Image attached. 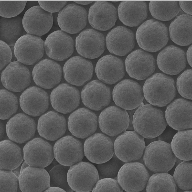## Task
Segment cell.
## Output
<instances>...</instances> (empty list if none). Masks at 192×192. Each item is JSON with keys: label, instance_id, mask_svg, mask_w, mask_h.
Instances as JSON below:
<instances>
[{"label": "cell", "instance_id": "1", "mask_svg": "<svg viewBox=\"0 0 192 192\" xmlns=\"http://www.w3.org/2000/svg\"><path fill=\"white\" fill-rule=\"evenodd\" d=\"M165 112L150 104L142 103L134 114L133 125L134 131L144 138L158 136L167 125Z\"/></svg>", "mask_w": 192, "mask_h": 192}, {"label": "cell", "instance_id": "2", "mask_svg": "<svg viewBox=\"0 0 192 192\" xmlns=\"http://www.w3.org/2000/svg\"><path fill=\"white\" fill-rule=\"evenodd\" d=\"M143 90L147 101L158 107L167 105L173 100L176 94L173 79L159 73L154 74L146 80Z\"/></svg>", "mask_w": 192, "mask_h": 192}, {"label": "cell", "instance_id": "3", "mask_svg": "<svg viewBox=\"0 0 192 192\" xmlns=\"http://www.w3.org/2000/svg\"><path fill=\"white\" fill-rule=\"evenodd\" d=\"M143 155L146 167L154 173L167 172L173 167L177 157L171 145L157 140L146 146Z\"/></svg>", "mask_w": 192, "mask_h": 192}, {"label": "cell", "instance_id": "4", "mask_svg": "<svg viewBox=\"0 0 192 192\" xmlns=\"http://www.w3.org/2000/svg\"><path fill=\"white\" fill-rule=\"evenodd\" d=\"M136 38L141 48L149 52H156L167 43L169 39L168 29L163 23L154 19H149L138 27Z\"/></svg>", "mask_w": 192, "mask_h": 192}, {"label": "cell", "instance_id": "5", "mask_svg": "<svg viewBox=\"0 0 192 192\" xmlns=\"http://www.w3.org/2000/svg\"><path fill=\"white\" fill-rule=\"evenodd\" d=\"M114 154L125 163L134 162L142 157L146 145L144 138L135 131H125L114 143Z\"/></svg>", "mask_w": 192, "mask_h": 192}, {"label": "cell", "instance_id": "6", "mask_svg": "<svg viewBox=\"0 0 192 192\" xmlns=\"http://www.w3.org/2000/svg\"><path fill=\"white\" fill-rule=\"evenodd\" d=\"M99 179L96 167L86 162L81 161L70 166L67 174L69 185L77 192L92 191Z\"/></svg>", "mask_w": 192, "mask_h": 192}, {"label": "cell", "instance_id": "7", "mask_svg": "<svg viewBox=\"0 0 192 192\" xmlns=\"http://www.w3.org/2000/svg\"><path fill=\"white\" fill-rule=\"evenodd\" d=\"M149 174L143 164L135 161L125 163L121 168L117 180L123 190L127 192H138L146 187Z\"/></svg>", "mask_w": 192, "mask_h": 192}, {"label": "cell", "instance_id": "8", "mask_svg": "<svg viewBox=\"0 0 192 192\" xmlns=\"http://www.w3.org/2000/svg\"><path fill=\"white\" fill-rule=\"evenodd\" d=\"M112 95L116 105L126 110L138 107L143 103L144 98L140 85L130 79L123 80L116 85Z\"/></svg>", "mask_w": 192, "mask_h": 192}, {"label": "cell", "instance_id": "9", "mask_svg": "<svg viewBox=\"0 0 192 192\" xmlns=\"http://www.w3.org/2000/svg\"><path fill=\"white\" fill-rule=\"evenodd\" d=\"M44 51V41L40 37L28 34L20 38L14 47L18 60L27 65H33L39 61Z\"/></svg>", "mask_w": 192, "mask_h": 192}, {"label": "cell", "instance_id": "10", "mask_svg": "<svg viewBox=\"0 0 192 192\" xmlns=\"http://www.w3.org/2000/svg\"><path fill=\"white\" fill-rule=\"evenodd\" d=\"M84 155L91 162L96 164L105 163L114 154V143L107 136L101 133L94 134L85 140Z\"/></svg>", "mask_w": 192, "mask_h": 192}, {"label": "cell", "instance_id": "11", "mask_svg": "<svg viewBox=\"0 0 192 192\" xmlns=\"http://www.w3.org/2000/svg\"><path fill=\"white\" fill-rule=\"evenodd\" d=\"M23 152L25 161L32 167L44 168L55 158L53 147L48 142L40 137L28 142L24 147Z\"/></svg>", "mask_w": 192, "mask_h": 192}, {"label": "cell", "instance_id": "12", "mask_svg": "<svg viewBox=\"0 0 192 192\" xmlns=\"http://www.w3.org/2000/svg\"><path fill=\"white\" fill-rule=\"evenodd\" d=\"M53 151L54 157L58 162L70 167L82 161L84 155L82 143L70 135L58 140L54 145Z\"/></svg>", "mask_w": 192, "mask_h": 192}, {"label": "cell", "instance_id": "13", "mask_svg": "<svg viewBox=\"0 0 192 192\" xmlns=\"http://www.w3.org/2000/svg\"><path fill=\"white\" fill-rule=\"evenodd\" d=\"M99 123L103 132L108 136H115L127 129L129 116L126 110L116 106H110L101 112Z\"/></svg>", "mask_w": 192, "mask_h": 192}, {"label": "cell", "instance_id": "14", "mask_svg": "<svg viewBox=\"0 0 192 192\" xmlns=\"http://www.w3.org/2000/svg\"><path fill=\"white\" fill-rule=\"evenodd\" d=\"M192 103L179 98L171 102L167 107L165 114L167 124L177 131L191 129Z\"/></svg>", "mask_w": 192, "mask_h": 192}, {"label": "cell", "instance_id": "15", "mask_svg": "<svg viewBox=\"0 0 192 192\" xmlns=\"http://www.w3.org/2000/svg\"><path fill=\"white\" fill-rule=\"evenodd\" d=\"M22 23L27 34L40 37L51 28L53 23L52 14L39 5L34 6L25 12Z\"/></svg>", "mask_w": 192, "mask_h": 192}, {"label": "cell", "instance_id": "16", "mask_svg": "<svg viewBox=\"0 0 192 192\" xmlns=\"http://www.w3.org/2000/svg\"><path fill=\"white\" fill-rule=\"evenodd\" d=\"M125 64L129 76L138 80H143L151 75L155 68L153 56L141 49L135 50L129 55Z\"/></svg>", "mask_w": 192, "mask_h": 192}, {"label": "cell", "instance_id": "17", "mask_svg": "<svg viewBox=\"0 0 192 192\" xmlns=\"http://www.w3.org/2000/svg\"><path fill=\"white\" fill-rule=\"evenodd\" d=\"M87 13L83 7L74 3L69 4L60 11L57 17L58 24L63 31L77 33L86 26Z\"/></svg>", "mask_w": 192, "mask_h": 192}, {"label": "cell", "instance_id": "18", "mask_svg": "<svg viewBox=\"0 0 192 192\" xmlns=\"http://www.w3.org/2000/svg\"><path fill=\"white\" fill-rule=\"evenodd\" d=\"M76 47L78 53L88 58H97L104 52V37L100 32L92 29L82 31L76 37Z\"/></svg>", "mask_w": 192, "mask_h": 192}, {"label": "cell", "instance_id": "19", "mask_svg": "<svg viewBox=\"0 0 192 192\" xmlns=\"http://www.w3.org/2000/svg\"><path fill=\"white\" fill-rule=\"evenodd\" d=\"M45 50L49 58L56 61H63L70 57L74 50L72 37L62 30L50 34L44 41Z\"/></svg>", "mask_w": 192, "mask_h": 192}, {"label": "cell", "instance_id": "20", "mask_svg": "<svg viewBox=\"0 0 192 192\" xmlns=\"http://www.w3.org/2000/svg\"><path fill=\"white\" fill-rule=\"evenodd\" d=\"M69 130L76 137L84 138L96 130L98 119L95 114L85 108L79 109L72 113L68 120Z\"/></svg>", "mask_w": 192, "mask_h": 192}, {"label": "cell", "instance_id": "21", "mask_svg": "<svg viewBox=\"0 0 192 192\" xmlns=\"http://www.w3.org/2000/svg\"><path fill=\"white\" fill-rule=\"evenodd\" d=\"M1 78L6 89L15 92L24 90L29 85L31 80L28 69L18 60L7 66L2 72Z\"/></svg>", "mask_w": 192, "mask_h": 192}, {"label": "cell", "instance_id": "22", "mask_svg": "<svg viewBox=\"0 0 192 192\" xmlns=\"http://www.w3.org/2000/svg\"><path fill=\"white\" fill-rule=\"evenodd\" d=\"M109 88L100 81L94 80L83 88L81 98L84 104L91 109L101 110L107 106L111 100Z\"/></svg>", "mask_w": 192, "mask_h": 192}, {"label": "cell", "instance_id": "23", "mask_svg": "<svg viewBox=\"0 0 192 192\" xmlns=\"http://www.w3.org/2000/svg\"><path fill=\"white\" fill-rule=\"evenodd\" d=\"M88 18L93 27L98 30L106 31L115 25L118 18L117 10L111 3L98 1L90 7Z\"/></svg>", "mask_w": 192, "mask_h": 192}, {"label": "cell", "instance_id": "24", "mask_svg": "<svg viewBox=\"0 0 192 192\" xmlns=\"http://www.w3.org/2000/svg\"><path fill=\"white\" fill-rule=\"evenodd\" d=\"M36 126L33 119L23 113H18L7 122V134L12 141L19 144L24 143L34 137Z\"/></svg>", "mask_w": 192, "mask_h": 192}, {"label": "cell", "instance_id": "25", "mask_svg": "<svg viewBox=\"0 0 192 192\" xmlns=\"http://www.w3.org/2000/svg\"><path fill=\"white\" fill-rule=\"evenodd\" d=\"M61 66L55 61L43 59L34 67L32 75L34 81L38 86L44 89L52 88L58 84L61 79Z\"/></svg>", "mask_w": 192, "mask_h": 192}, {"label": "cell", "instance_id": "26", "mask_svg": "<svg viewBox=\"0 0 192 192\" xmlns=\"http://www.w3.org/2000/svg\"><path fill=\"white\" fill-rule=\"evenodd\" d=\"M93 68L92 63L81 57H73L65 63L63 68L64 77L70 83L81 86L92 78Z\"/></svg>", "mask_w": 192, "mask_h": 192}, {"label": "cell", "instance_id": "27", "mask_svg": "<svg viewBox=\"0 0 192 192\" xmlns=\"http://www.w3.org/2000/svg\"><path fill=\"white\" fill-rule=\"evenodd\" d=\"M80 95L75 87L66 83L60 84L52 91L50 101L53 108L60 113L67 114L79 105Z\"/></svg>", "mask_w": 192, "mask_h": 192}, {"label": "cell", "instance_id": "28", "mask_svg": "<svg viewBox=\"0 0 192 192\" xmlns=\"http://www.w3.org/2000/svg\"><path fill=\"white\" fill-rule=\"evenodd\" d=\"M19 102L21 108L24 112L33 116H38L48 108L49 97L47 92L42 89L32 86L22 93Z\"/></svg>", "mask_w": 192, "mask_h": 192}, {"label": "cell", "instance_id": "29", "mask_svg": "<svg viewBox=\"0 0 192 192\" xmlns=\"http://www.w3.org/2000/svg\"><path fill=\"white\" fill-rule=\"evenodd\" d=\"M134 34L130 29L119 26L113 29L106 38V47L109 52L120 56L125 55L134 48Z\"/></svg>", "mask_w": 192, "mask_h": 192}, {"label": "cell", "instance_id": "30", "mask_svg": "<svg viewBox=\"0 0 192 192\" xmlns=\"http://www.w3.org/2000/svg\"><path fill=\"white\" fill-rule=\"evenodd\" d=\"M18 179L22 192H44L50 186L49 175L44 168L29 166L21 173Z\"/></svg>", "mask_w": 192, "mask_h": 192}, {"label": "cell", "instance_id": "31", "mask_svg": "<svg viewBox=\"0 0 192 192\" xmlns=\"http://www.w3.org/2000/svg\"><path fill=\"white\" fill-rule=\"evenodd\" d=\"M157 63L159 69L164 73L170 75L177 74L186 67L185 52L177 47L168 46L158 55Z\"/></svg>", "mask_w": 192, "mask_h": 192}, {"label": "cell", "instance_id": "32", "mask_svg": "<svg viewBox=\"0 0 192 192\" xmlns=\"http://www.w3.org/2000/svg\"><path fill=\"white\" fill-rule=\"evenodd\" d=\"M95 73L98 79L107 84H112L121 79L125 75L123 63L120 58L108 55L98 61Z\"/></svg>", "mask_w": 192, "mask_h": 192}, {"label": "cell", "instance_id": "33", "mask_svg": "<svg viewBox=\"0 0 192 192\" xmlns=\"http://www.w3.org/2000/svg\"><path fill=\"white\" fill-rule=\"evenodd\" d=\"M66 129L65 118L56 112L48 111L42 115L38 120V133L47 140L54 141L59 139L64 134Z\"/></svg>", "mask_w": 192, "mask_h": 192}, {"label": "cell", "instance_id": "34", "mask_svg": "<svg viewBox=\"0 0 192 192\" xmlns=\"http://www.w3.org/2000/svg\"><path fill=\"white\" fill-rule=\"evenodd\" d=\"M119 18L125 25L137 26L146 18L147 7L146 2L141 1H123L118 7Z\"/></svg>", "mask_w": 192, "mask_h": 192}, {"label": "cell", "instance_id": "35", "mask_svg": "<svg viewBox=\"0 0 192 192\" xmlns=\"http://www.w3.org/2000/svg\"><path fill=\"white\" fill-rule=\"evenodd\" d=\"M169 29L170 38L175 44L184 46L191 43V16H178L171 23Z\"/></svg>", "mask_w": 192, "mask_h": 192}, {"label": "cell", "instance_id": "36", "mask_svg": "<svg viewBox=\"0 0 192 192\" xmlns=\"http://www.w3.org/2000/svg\"><path fill=\"white\" fill-rule=\"evenodd\" d=\"M0 170L11 171L19 166L24 159L23 151L17 144L9 140L1 141Z\"/></svg>", "mask_w": 192, "mask_h": 192}, {"label": "cell", "instance_id": "37", "mask_svg": "<svg viewBox=\"0 0 192 192\" xmlns=\"http://www.w3.org/2000/svg\"><path fill=\"white\" fill-rule=\"evenodd\" d=\"M23 27L22 18L20 16L0 20V39L10 47L14 46L17 40L27 34Z\"/></svg>", "mask_w": 192, "mask_h": 192}, {"label": "cell", "instance_id": "38", "mask_svg": "<svg viewBox=\"0 0 192 192\" xmlns=\"http://www.w3.org/2000/svg\"><path fill=\"white\" fill-rule=\"evenodd\" d=\"M192 130L178 131L173 137L171 145L176 157L183 161L192 159Z\"/></svg>", "mask_w": 192, "mask_h": 192}, {"label": "cell", "instance_id": "39", "mask_svg": "<svg viewBox=\"0 0 192 192\" xmlns=\"http://www.w3.org/2000/svg\"><path fill=\"white\" fill-rule=\"evenodd\" d=\"M149 8L154 18L163 21L172 19L178 14L180 9L177 1H151Z\"/></svg>", "mask_w": 192, "mask_h": 192}, {"label": "cell", "instance_id": "40", "mask_svg": "<svg viewBox=\"0 0 192 192\" xmlns=\"http://www.w3.org/2000/svg\"><path fill=\"white\" fill-rule=\"evenodd\" d=\"M146 192H177L174 178L167 172L155 173L149 178L146 186Z\"/></svg>", "mask_w": 192, "mask_h": 192}, {"label": "cell", "instance_id": "41", "mask_svg": "<svg viewBox=\"0 0 192 192\" xmlns=\"http://www.w3.org/2000/svg\"><path fill=\"white\" fill-rule=\"evenodd\" d=\"M192 160L183 161L176 167L173 177L177 186L184 190L192 188Z\"/></svg>", "mask_w": 192, "mask_h": 192}, {"label": "cell", "instance_id": "42", "mask_svg": "<svg viewBox=\"0 0 192 192\" xmlns=\"http://www.w3.org/2000/svg\"><path fill=\"white\" fill-rule=\"evenodd\" d=\"M0 119H8L17 111L18 101L15 95L5 89L0 90Z\"/></svg>", "mask_w": 192, "mask_h": 192}, {"label": "cell", "instance_id": "43", "mask_svg": "<svg viewBox=\"0 0 192 192\" xmlns=\"http://www.w3.org/2000/svg\"><path fill=\"white\" fill-rule=\"evenodd\" d=\"M70 166L61 164L54 167L49 171L50 186L60 187L66 192H73L68 182L67 174Z\"/></svg>", "mask_w": 192, "mask_h": 192}, {"label": "cell", "instance_id": "44", "mask_svg": "<svg viewBox=\"0 0 192 192\" xmlns=\"http://www.w3.org/2000/svg\"><path fill=\"white\" fill-rule=\"evenodd\" d=\"M125 163L119 159L114 154L107 161L98 164L97 169L99 179L106 178L117 179L120 168Z\"/></svg>", "mask_w": 192, "mask_h": 192}, {"label": "cell", "instance_id": "45", "mask_svg": "<svg viewBox=\"0 0 192 192\" xmlns=\"http://www.w3.org/2000/svg\"><path fill=\"white\" fill-rule=\"evenodd\" d=\"M27 1H0V15L2 17H15L24 10Z\"/></svg>", "mask_w": 192, "mask_h": 192}, {"label": "cell", "instance_id": "46", "mask_svg": "<svg viewBox=\"0 0 192 192\" xmlns=\"http://www.w3.org/2000/svg\"><path fill=\"white\" fill-rule=\"evenodd\" d=\"M177 87L180 94L185 98L192 100V70H187L178 78Z\"/></svg>", "mask_w": 192, "mask_h": 192}, {"label": "cell", "instance_id": "47", "mask_svg": "<svg viewBox=\"0 0 192 192\" xmlns=\"http://www.w3.org/2000/svg\"><path fill=\"white\" fill-rule=\"evenodd\" d=\"M0 192L17 191L18 178L12 171L0 170Z\"/></svg>", "mask_w": 192, "mask_h": 192}, {"label": "cell", "instance_id": "48", "mask_svg": "<svg viewBox=\"0 0 192 192\" xmlns=\"http://www.w3.org/2000/svg\"><path fill=\"white\" fill-rule=\"evenodd\" d=\"M117 179L106 178L99 179L94 186L92 192H123Z\"/></svg>", "mask_w": 192, "mask_h": 192}, {"label": "cell", "instance_id": "49", "mask_svg": "<svg viewBox=\"0 0 192 192\" xmlns=\"http://www.w3.org/2000/svg\"><path fill=\"white\" fill-rule=\"evenodd\" d=\"M38 2L39 5L43 9L52 13L60 11L68 1H38Z\"/></svg>", "mask_w": 192, "mask_h": 192}, {"label": "cell", "instance_id": "50", "mask_svg": "<svg viewBox=\"0 0 192 192\" xmlns=\"http://www.w3.org/2000/svg\"><path fill=\"white\" fill-rule=\"evenodd\" d=\"M0 70H1L12 59V54L10 47L6 43L0 40Z\"/></svg>", "mask_w": 192, "mask_h": 192}, {"label": "cell", "instance_id": "51", "mask_svg": "<svg viewBox=\"0 0 192 192\" xmlns=\"http://www.w3.org/2000/svg\"><path fill=\"white\" fill-rule=\"evenodd\" d=\"M178 131L167 124L163 132L157 136L158 140L165 142L171 145L173 137Z\"/></svg>", "mask_w": 192, "mask_h": 192}, {"label": "cell", "instance_id": "52", "mask_svg": "<svg viewBox=\"0 0 192 192\" xmlns=\"http://www.w3.org/2000/svg\"><path fill=\"white\" fill-rule=\"evenodd\" d=\"M179 4L183 10L186 13L192 14V1H179Z\"/></svg>", "mask_w": 192, "mask_h": 192}, {"label": "cell", "instance_id": "53", "mask_svg": "<svg viewBox=\"0 0 192 192\" xmlns=\"http://www.w3.org/2000/svg\"><path fill=\"white\" fill-rule=\"evenodd\" d=\"M138 108L134 109L127 110L129 118V123L127 130L129 131H134V129L133 125V119L135 112Z\"/></svg>", "mask_w": 192, "mask_h": 192}, {"label": "cell", "instance_id": "54", "mask_svg": "<svg viewBox=\"0 0 192 192\" xmlns=\"http://www.w3.org/2000/svg\"><path fill=\"white\" fill-rule=\"evenodd\" d=\"M39 5L38 1H27L24 9H25V10L26 12L28 9L33 6Z\"/></svg>", "mask_w": 192, "mask_h": 192}, {"label": "cell", "instance_id": "55", "mask_svg": "<svg viewBox=\"0 0 192 192\" xmlns=\"http://www.w3.org/2000/svg\"><path fill=\"white\" fill-rule=\"evenodd\" d=\"M44 192H66L62 188L56 186H50Z\"/></svg>", "mask_w": 192, "mask_h": 192}, {"label": "cell", "instance_id": "56", "mask_svg": "<svg viewBox=\"0 0 192 192\" xmlns=\"http://www.w3.org/2000/svg\"><path fill=\"white\" fill-rule=\"evenodd\" d=\"M187 57L188 62L191 67L192 66V46L188 48L187 52Z\"/></svg>", "mask_w": 192, "mask_h": 192}, {"label": "cell", "instance_id": "57", "mask_svg": "<svg viewBox=\"0 0 192 192\" xmlns=\"http://www.w3.org/2000/svg\"><path fill=\"white\" fill-rule=\"evenodd\" d=\"M5 134V130L3 123L0 122V140L1 141L4 138Z\"/></svg>", "mask_w": 192, "mask_h": 192}, {"label": "cell", "instance_id": "58", "mask_svg": "<svg viewBox=\"0 0 192 192\" xmlns=\"http://www.w3.org/2000/svg\"><path fill=\"white\" fill-rule=\"evenodd\" d=\"M144 140L145 142V145H147L155 141L158 140V137L152 138H144Z\"/></svg>", "mask_w": 192, "mask_h": 192}, {"label": "cell", "instance_id": "59", "mask_svg": "<svg viewBox=\"0 0 192 192\" xmlns=\"http://www.w3.org/2000/svg\"><path fill=\"white\" fill-rule=\"evenodd\" d=\"M21 166L20 165L17 167L11 170L19 178L21 174Z\"/></svg>", "mask_w": 192, "mask_h": 192}, {"label": "cell", "instance_id": "60", "mask_svg": "<svg viewBox=\"0 0 192 192\" xmlns=\"http://www.w3.org/2000/svg\"><path fill=\"white\" fill-rule=\"evenodd\" d=\"M76 3L83 5H86L89 4L93 1H73Z\"/></svg>", "mask_w": 192, "mask_h": 192}, {"label": "cell", "instance_id": "61", "mask_svg": "<svg viewBox=\"0 0 192 192\" xmlns=\"http://www.w3.org/2000/svg\"><path fill=\"white\" fill-rule=\"evenodd\" d=\"M29 166L25 161L21 166V173L23 170Z\"/></svg>", "mask_w": 192, "mask_h": 192}, {"label": "cell", "instance_id": "62", "mask_svg": "<svg viewBox=\"0 0 192 192\" xmlns=\"http://www.w3.org/2000/svg\"><path fill=\"white\" fill-rule=\"evenodd\" d=\"M112 1L113 2H118V1Z\"/></svg>", "mask_w": 192, "mask_h": 192}]
</instances>
